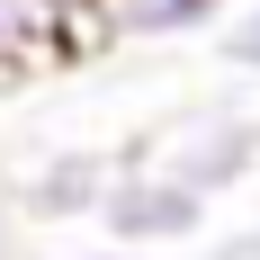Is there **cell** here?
<instances>
[{
  "label": "cell",
  "instance_id": "cell-6",
  "mask_svg": "<svg viewBox=\"0 0 260 260\" xmlns=\"http://www.w3.org/2000/svg\"><path fill=\"white\" fill-rule=\"evenodd\" d=\"M63 9H72V0H63Z\"/></svg>",
  "mask_w": 260,
  "mask_h": 260
},
{
  "label": "cell",
  "instance_id": "cell-1",
  "mask_svg": "<svg viewBox=\"0 0 260 260\" xmlns=\"http://www.w3.org/2000/svg\"><path fill=\"white\" fill-rule=\"evenodd\" d=\"M198 207H207L198 188H180L171 171H144V180H126L117 198H108V224H117L126 242H171V234L198 224Z\"/></svg>",
  "mask_w": 260,
  "mask_h": 260
},
{
  "label": "cell",
  "instance_id": "cell-4",
  "mask_svg": "<svg viewBox=\"0 0 260 260\" xmlns=\"http://www.w3.org/2000/svg\"><path fill=\"white\" fill-rule=\"evenodd\" d=\"M224 63H242V72H260V0L242 9L234 27H224Z\"/></svg>",
  "mask_w": 260,
  "mask_h": 260
},
{
  "label": "cell",
  "instance_id": "cell-3",
  "mask_svg": "<svg viewBox=\"0 0 260 260\" xmlns=\"http://www.w3.org/2000/svg\"><path fill=\"white\" fill-rule=\"evenodd\" d=\"M117 36H171V27H198L215 0H90Z\"/></svg>",
  "mask_w": 260,
  "mask_h": 260
},
{
  "label": "cell",
  "instance_id": "cell-5",
  "mask_svg": "<svg viewBox=\"0 0 260 260\" xmlns=\"http://www.w3.org/2000/svg\"><path fill=\"white\" fill-rule=\"evenodd\" d=\"M90 260H126V251H90Z\"/></svg>",
  "mask_w": 260,
  "mask_h": 260
},
{
  "label": "cell",
  "instance_id": "cell-2",
  "mask_svg": "<svg viewBox=\"0 0 260 260\" xmlns=\"http://www.w3.org/2000/svg\"><path fill=\"white\" fill-rule=\"evenodd\" d=\"M251 144H260V135L242 126V117H198V126L180 135V153L161 161V171H171L180 188H198V198H207V188H234V180H242Z\"/></svg>",
  "mask_w": 260,
  "mask_h": 260
}]
</instances>
